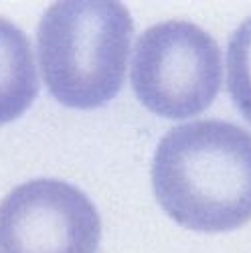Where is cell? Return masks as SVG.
<instances>
[{
    "label": "cell",
    "instance_id": "277c9868",
    "mask_svg": "<svg viewBox=\"0 0 251 253\" xmlns=\"http://www.w3.org/2000/svg\"><path fill=\"white\" fill-rule=\"evenodd\" d=\"M99 241L95 205L65 180H27L0 203V253H97Z\"/></svg>",
    "mask_w": 251,
    "mask_h": 253
},
{
    "label": "cell",
    "instance_id": "6da1fadb",
    "mask_svg": "<svg viewBox=\"0 0 251 253\" xmlns=\"http://www.w3.org/2000/svg\"><path fill=\"white\" fill-rule=\"evenodd\" d=\"M152 188L174 223L225 233L251 221V132L223 120L168 130L152 158Z\"/></svg>",
    "mask_w": 251,
    "mask_h": 253
},
{
    "label": "cell",
    "instance_id": "7a4b0ae2",
    "mask_svg": "<svg viewBox=\"0 0 251 253\" xmlns=\"http://www.w3.org/2000/svg\"><path fill=\"white\" fill-rule=\"evenodd\" d=\"M134 20L116 0L53 2L37 27V53L49 93L65 108L95 110L122 89Z\"/></svg>",
    "mask_w": 251,
    "mask_h": 253
},
{
    "label": "cell",
    "instance_id": "5b68a950",
    "mask_svg": "<svg viewBox=\"0 0 251 253\" xmlns=\"http://www.w3.org/2000/svg\"><path fill=\"white\" fill-rule=\"evenodd\" d=\"M39 95L31 41L23 29L0 16V126L23 116Z\"/></svg>",
    "mask_w": 251,
    "mask_h": 253
},
{
    "label": "cell",
    "instance_id": "3957f363",
    "mask_svg": "<svg viewBox=\"0 0 251 253\" xmlns=\"http://www.w3.org/2000/svg\"><path fill=\"white\" fill-rule=\"evenodd\" d=\"M130 77L146 110L166 120L195 118L221 91V49L191 20H164L138 37Z\"/></svg>",
    "mask_w": 251,
    "mask_h": 253
},
{
    "label": "cell",
    "instance_id": "8992f818",
    "mask_svg": "<svg viewBox=\"0 0 251 253\" xmlns=\"http://www.w3.org/2000/svg\"><path fill=\"white\" fill-rule=\"evenodd\" d=\"M227 89L239 114L251 124V16L229 37Z\"/></svg>",
    "mask_w": 251,
    "mask_h": 253
}]
</instances>
